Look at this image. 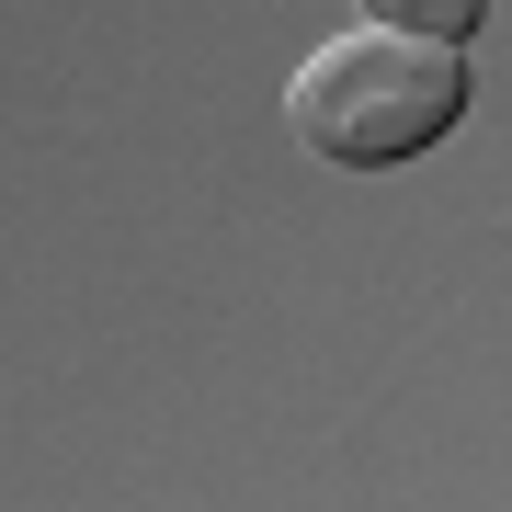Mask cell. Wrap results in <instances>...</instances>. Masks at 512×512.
I'll use <instances>...</instances> for the list:
<instances>
[{"label": "cell", "instance_id": "cell-1", "mask_svg": "<svg viewBox=\"0 0 512 512\" xmlns=\"http://www.w3.org/2000/svg\"><path fill=\"white\" fill-rule=\"evenodd\" d=\"M467 46H433V35H330L308 69L285 80V126L308 160L330 171H399L421 148H444L467 126Z\"/></svg>", "mask_w": 512, "mask_h": 512}, {"label": "cell", "instance_id": "cell-2", "mask_svg": "<svg viewBox=\"0 0 512 512\" xmlns=\"http://www.w3.org/2000/svg\"><path fill=\"white\" fill-rule=\"evenodd\" d=\"M365 23H387V35H433V46H467L478 23H490V0H353Z\"/></svg>", "mask_w": 512, "mask_h": 512}]
</instances>
